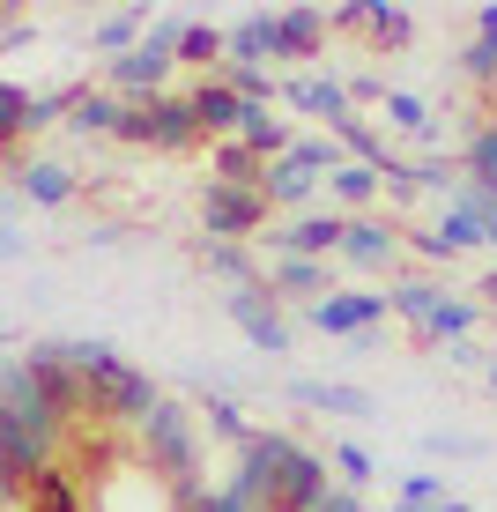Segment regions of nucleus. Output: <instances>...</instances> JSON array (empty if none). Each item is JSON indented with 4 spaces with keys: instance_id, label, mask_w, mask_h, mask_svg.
Here are the masks:
<instances>
[{
    "instance_id": "f257e3e1",
    "label": "nucleus",
    "mask_w": 497,
    "mask_h": 512,
    "mask_svg": "<svg viewBox=\"0 0 497 512\" xmlns=\"http://www.w3.org/2000/svg\"><path fill=\"white\" fill-rule=\"evenodd\" d=\"M60 357L90 379V423H97V431H141V423L156 416V401H164L156 379L134 372L112 342H60Z\"/></svg>"
},
{
    "instance_id": "f03ea898",
    "label": "nucleus",
    "mask_w": 497,
    "mask_h": 512,
    "mask_svg": "<svg viewBox=\"0 0 497 512\" xmlns=\"http://www.w3.org/2000/svg\"><path fill=\"white\" fill-rule=\"evenodd\" d=\"M134 453L149 475H164L171 498L201 490V431H193V409L186 401H156V416L134 431Z\"/></svg>"
},
{
    "instance_id": "7ed1b4c3",
    "label": "nucleus",
    "mask_w": 497,
    "mask_h": 512,
    "mask_svg": "<svg viewBox=\"0 0 497 512\" xmlns=\"http://www.w3.org/2000/svg\"><path fill=\"white\" fill-rule=\"evenodd\" d=\"M179 15H156L149 23V38H141L127 60H112L104 67V82H112V97H127V104H149V97H164L171 90V75H179Z\"/></svg>"
},
{
    "instance_id": "20e7f679",
    "label": "nucleus",
    "mask_w": 497,
    "mask_h": 512,
    "mask_svg": "<svg viewBox=\"0 0 497 512\" xmlns=\"http://www.w3.org/2000/svg\"><path fill=\"white\" fill-rule=\"evenodd\" d=\"M290 453H297V438L290 431H253L238 446V468H230V490H238L253 512H275L282 505V468H290Z\"/></svg>"
},
{
    "instance_id": "39448f33",
    "label": "nucleus",
    "mask_w": 497,
    "mask_h": 512,
    "mask_svg": "<svg viewBox=\"0 0 497 512\" xmlns=\"http://www.w3.org/2000/svg\"><path fill=\"white\" fill-rule=\"evenodd\" d=\"M201 231L216 238V245H245V238H268V193L208 179V193H201Z\"/></svg>"
},
{
    "instance_id": "423d86ee",
    "label": "nucleus",
    "mask_w": 497,
    "mask_h": 512,
    "mask_svg": "<svg viewBox=\"0 0 497 512\" xmlns=\"http://www.w3.org/2000/svg\"><path fill=\"white\" fill-rule=\"evenodd\" d=\"M23 372H30V386L45 394V409L75 431V423H90V379L75 372V364L60 357V342H30V357H23Z\"/></svg>"
},
{
    "instance_id": "0eeeda50",
    "label": "nucleus",
    "mask_w": 497,
    "mask_h": 512,
    "mask_svg": "<svg viewBox=\"0 0 497 512\" xmlns=\"http://www.w3.org/2000/svg\"><path fill=\"white\" fill-rule=\"evenodd\" d=\"M119 141H141V149H186V141H201L193 97L164 90V97H149V104H127V119H119Z\"/></svg>"
},
{
    "instance_id": "6e6552de",
    "label": "nucleus",
    "mask_w": 497,
    "mask_h": 512,
    "mask_svg": "<svg viewBox=\"0 0 497 512\" xmlns=\"http://www.w3.org/2000/svg\"><path fill=\"white\" fill-rule=\"evenodd\" d=\"M223 312L245 327V342H253V349H268V357H290V320L275 312L268 282H245V290H223Z\"/></svg>"
},
{
    "instance_id": "1a4fd4ad",
    "label": "nucleus",
    "mask_w": 497,
    "mask_h": 512,
    "mask_svg": "<svg viewBox=\"0 0 497 512\" xmlns=\"http://www.w3.org/2000/svg\"><path fill=\"white\" fill-rule=\"evenodd\" d=\"M305 320H312L319 334H342V342H357V334L386 327V290H334V297H319Z\"/></svg>"
},
{
    "instance_id": "9d476101",
    "label": "nucleus",
    "mask_w": 497,
    "mask_h": 512,
    "mask_svg": "<svg viewBox=\"0 0 497 512\" xmlns=\"http://www.w3.org/2000/svg\"><path fill=\"white\" fill-rule=\"evenodd\" d=\"M342 231L349 216H297L268 231V260H342Z\"/></svg>"
},
{
    "instance_id": "9b49d317",
    "label": "nucleus",
    "mask_w": 497,
    "mask_h": 512,
    "mask_svg": "<svg viewBox=\"0 0 497 512\" xmlns=\"http://www.w3.org/2000/svg\"><path fill=\"white\" fill-rule=\"evenodd\" d=\"M268 45H275V60L312 67L319 52H327V8H275L268 15Z\"/></svg>"
},
{
    "instance_id": "f8f14e48",
    "label": "nucleus",
    "mask_w": 497,
    "mask_h": 512,
    "mask_svg": "<svg viewBox=\"0 0 497 512\" xmlns=\"http://www.w3.org/2000/svg\"><path fill=\"white\" fill-rule=\"evenodd\" d=\"M401 223H379V216H349V231H342V260L349 268H364V275H386L401 260Z\"/></svg>"
},
{
    "instance_id": "ddd939ff",
    "label": "nucleus",
    "mask_w": 497,
    "mask_h": 512,
    "mask_svg": "<svg viewBox=\"0 0 497 512\" xmlns=\"http://www.w3.org/2000/svg\"><path fill=\"white\" fill-rule=\"evenodd\" d=\"M282 97H290L297 104V112H312L319 119V127H342V119H349V82L342 75H319V67H305V75H290V82H282Z\"/></svg>"
},
{
    "instance_id": "4468645a",
    "label": "nucleus",
    "mask_w": 497,
    "mask_h": 512,
    "mask_svg": "<svg viewBox=\"0 0 497 512\" xmlns=\"http://www.w3.org/2000/svg\"><path fill=\"white\" fill-rule=\"evenodd\" d=\"M186 97H193V119H201V134H208V141H238V127H245V97L230 90L223 75H201Z\"/></svg>"
},
{
    "instance_id": "2eb2a0df",
    "label": "nucleus",
    "mask_w": 497,
    "mask_h": 512,
    "mask_svg": "<svg viewBox=\"0 0 497 512\" xmlns=\"http://www.w3.org/2000/svg\"><path fill=\"white\" fill-rule=\"evenodd\" d=\"M268 297H282V305H319V297H334V275H327V260H268Z\"/></svg>"
},
{
    "instance_id": "dca6fc26",
    "label": "nucleus",
    "mask_w": 497,
    "mask_h": 512,
    "mask_svg": "<svg viewBox=\"0 0 497 512\" xmlns=\"http://www.w3.org/2000/svg\"><path fill=\"white\" fill-rule=\"evenodd\" d=\"M15 193L30 208H60V201H75V171L52 164V156H15Z\"/></svg>"
},
{
    "instance_id": "f3484780",
    "label": "nucleus",
    "mask_w": 497,
    "mask_h": 512,
    "mask_svg": "<svg viewBox=\"0 0 497 512\" xmlns=\"http://www.w3.org/2000/svg\"><path fill=\"white\" fill-rule=\"evenodd\" d=\"M290 401H305V409H319V416H371L379 401L364 394V386H349V379H290Z\"/></svg>"
},
{
    "instance_id": "a211bd4d",
    "label": "nucleus",
    "mask_w": 497,
    "mask_h": 512,
    "mask_svg": "<svg viewBox=\"0 0 497 512\" xmlns=\"http://www.w3.org/2000/svg\"><path fill=\"white\" fill-rule=\"evenodd\" d=\"M327 453H312V446H297L290 453V468H282V505L275 512H312L319 498H327Z\"/></svg>"
},
{
    "instance_id": "6ab92c4d",
    "label": "nucleus",
    "mask_w": 497,
    "mask_h": 512,
    "mask_svg": "<svg viewBox=\"0 0 497 512\" xmlns=\"http://www.w3.org/2000/svg\"><path fill=\"white\" fill-rule=\"evenodd\" d=\"M446 297H453L446 282H431V275H401L394 290H386V312H401V320L423 334V327L438 320V305H446Z\"/></svg>"
},
{
    "instance_id": "aec40b11",
    "label": "nucleus",
    "mask_w": 497,
    "mask_h": 512,
    "mask_svg": "<svg viewBox=\"0 0 497 512\" xmlns=\"http://www.w3.org/2000/svg\"><path fill=\"white\" fill-rule=\"evenodd\" d=\"M386 127H401V134H416L423 149H446V127H438V112H431V97H416V90H386Z\"/></svg>"
},
{
    "instance_id": "412c9836",
    "label": "nucleus",
    "mask_w": 497,
    "mask_h": 512,
    "mask_svg": "<svg viewBox=\"0 0 497 512\" xmlns=\"http://www.w3.org/2000/svg\"><path fill=\"white\" fill-rule=\"evenodd\" d=\"M275 45H268V8L238 15V23L223 30V67H268Z\"/></svg>"
},
{
    "instance_id": "4be33fe9",
    "label": "nucleus",
    "mask_w": 497,
    "mask_h": 512,
    "mask_svg": "<svg viewBox=\"0 0 497 512\" xmlns=\"http://www.w3.org/2000/svg\"><path fill=\"white\" fill-rule=\"evenodd\" d=\"M23 512H90V498H82V475H75V468H45L38 483L23 490Z\"/></svg>"
},
{
    "instance_id": "5701e85b",
    "label": "nucleus",
    "mask_w": 497,
    "mask_h": 512,
    "mask_svg": "<svg viewBox=\"0 0 497 512\" xmlns=\"http://www.w3.org/2000/svg\"><path fill=\"white\" fill-rule=\"evenodd\" d=\"M475 320H483V297H446L438 305V320L416 334L423 349H453V342H475Z\"/></svg>"
},
{
    "instance_id": "b1692460",
    "label": "nucleus",
    "mask_w": 497,
    "mask_h": 512,
    "mask_svg": "<svg viewBox=\"0 0 497 512\" xmlns=\"http://www.w3.org/2000/svg\"><path fill=\"white\" fill-rule=\"evenodd\" d=\"M119 119H127V97H112V90H75L67 127H75L82 141H90V134H119Z\"/></svg>"
},
{
    "instance_id": "393cba45",
    "label": "nucleus",
    "mask_w": 497,
    "mask_h": 512,
    "mask_svg": "<svg viewBox=\"0 0 497 512\" xmlns=\"http://www.w3.org/2000/svg\"><path fill=\"white\" fill-rule=\"evenodd\" d=\"M260 193H268V208H305L312 193H319V179H312L305 164H297V156H275L268 179H260Z\"/></svg>"
},
{
    "instance_id": "a878e982",
    "label": "nucleus",
    "mask_w": 497,
    "mask_h": 512,
    "mask_svg": "<svg viewBox=\"0 0 497 512\" xmlns=\"http://www.w3.org/2000/svg\"><path fill=\"white\" fill-rule=\"evenodd\" d=\"M201 268H208V275H223L230 290H245V282H260V275H268L253 253H245V245H216V238H201Z\"/></svg>"
},
{
    "instance_id": "bb28decb",
    "label": "nucleus",
    "mask_w": 497,
    "mask_h": 512,
    "mask_svg": "<svg viewBox=\"0 0 497 512\" xmlns=\"http://www.w3.org/2000/svg\"><path fill=\"white\" fill-rule=\"evenodd\" d=\"M141 38H149V8H119L97 23V52H112V60H127Z\"/></svg>"
},
{
    "instance_id": "cd10ccee",
    "label": "nucleus",
    "mask_w": 497,
    "mask_h": 512,
    "mask_svg": "<svg viewBox=\"0 0 497 512\" xmlns=\"http://www.w3.org/2000/svg\"><path fill=\"white\" fill-rule=\"evenodd\" d=\"M179 67L216 75V67H223V30H216V23H186V30H179Z\"/></svg>"
},
{
    "instance_id": "c85d7f7f",
    "label": "nucleus",
    "mask_w": 497,
    "mask_h": 512,
    "mask_svg": "<svg viewBox=\"0 0 497 512\" xmlns=\"http://www.w3.org/2000/svg\"><path fill=\"white\" fill-rule=\"evenodd\" d=\"M30 134V90L23 82H0V156L15 164V141Z\"/></svg>"
},
{
    "instance_id": "c756f323",
    "label": "nucleus",
    "mask_w": 497,
    "mask_h": 512,
    "mask_svg": "<svg viewBox=\"0 0 497 512\" xmlns=\"http://www.w3.org/2000/svg\"><path fill=\"white\" fill-rule=\"evenodd\" d=\"M216 179L223 186H253L260 193V179H268V164H260L245 141H216Z\"/></svg>"
},
{
    "instance_id": "7c9ffc66",
    "label": "nucleus",
    "mask_w": 497,
    "mask_h": 512,
    "mask_svg": "<svg viewBox=\"0 0 497 512\" xmlns=\"http://www.w3.org/2000/svg\"><path fill=\"white\" fill-rule=\"evenodd\" d=\"M327 193H334V201H349V208H371V201L386 193V179H379L371 164H342V171L327 179Z\"/></svg>"
},
{
    "instance_id": "2f4dec72",
    "label": "nucleus",
    "mask_w": 497,
    "mask_h": 512,
    "mask_svg": "<svg viewBox=\"0 0 497 512\" xmlns=\"http://www.w3.org/2000/svg\"><path fill=\"white\" fill-rule=\"evenodd\" d=\"M216 75L238 90L245 104H275L282 97V82H275V67H216Z\"/></svg>"
},
{
    "instance_id": "473e14b6",
    "label": "nucleus",
    "mask_w": 497,
    "mask_h": 512,
    "mask_svg": "<svg viewBox=\"0 0 497 512\" xmlns=\"http://www.w3.org/2000/svg\"><path fill=\"white\" fill-rule=\"evenodd\" d=\"M371 38H379L386 52H401L408 38H416V15H408V8H386V0H371Z\"/></svg>"
},
{
    "instance_id": "72a5a7b5",
    "label": "nucleus",
    "mask_w": 497,
    "mask_h": 512,
    "mask_svg": "<svg viewBox=\"0 0 497 512\" xmlns=\"http://www.w3.org/2000/svg\"><path fill=\"white\" fill-rule=\"evenodd\" d=\"M401 505H408V512L446 505V475H438V468H408V475H401Z\"/></svg>"
},
{
    "instance_id": "f704fd0d",
    "label": "nucleus",
    "mask_w": 497,
    "mask_h": 512,
    "mask_svg": "<svg viewBox=\"0 0 497 512\" xmlns=\"http://www.w3.org/2000/svg\"><path fill=\"white\" fill-rule=\"evenodd\" d=\"M438 245H446V253H475V245H490V238H483V223H475L468 208H446V216H438Z\"/></svg>"
},
{
    "instance_id": "c9c22d12",
    "label": "nucleus",
    "mask_w": 497,
    "mask_h": 512,
    "mask_svg": "<svg viewBox=\"0 0 497 512\" xmlns=\"http://www.w3.org/2000/svg\"><path fill=\"white\" fill-rule=\"evenodd\" d=\"M327 461H334V475H342V490H364L371 475H379V461H371V453L357 446V438H342V446H334Z\"/></svg>"
},
{
    "instance_id": "e433bc0d",
    "label": "nucleus",
    "mask_w": 497,
    "mask_h": 512,
    "mask_svg": "<svg viewBox=\"0 0 497 512\" xmlns=\"http://www.w3.org/2000/svg\"><path fill=\"white\" fill-rule=\"evenodd\" d=\"M208 431L230 438V446H245V438H253V423H245V409H238L230 394H208Z\"/></svg>"
},
{
    "instance_id": "4c0bfd02",
    "label": "nucleus",
    "mask_w": 497,
    "mask_h": 512,
    "mask_svg": "<svg viewBox=\"0 0 497 512\" xmlns=\"http://www.w3.org/2000/svg\"><path fill=\"white\" fill-rule=\"evenodd\" d=\"M460 75L483 82V90H497V45H490V38H468V52H460Z\"/></svg>"
},
{
    "instance_id": "58836bf2",
    "label": "nucleus",
    "mask_w": 497,
    "mask_h": 512,
    "mask_svg": "<svg viewBox=\"0 0 497 512\" xmlns=\"http://www.w3.org/2000/svg\"><path fill=\"white\" fill-rule=\"evenodd\" d=\"M423 453H483V438H468V431H423Z\"/></svg>"
},
{
    "instance_id": "ea45409f",
    "label": "nucleus",
    "mask_w": 497,
    "mask_h": 512,
    "mask_svg": "<svg viewBox=\"0 0 497 512\" xmlns=\"http://www.w3.org/2000/svg\"><path fill=\"white\" fill-rule=\"evenodd\" d=\"M327 30H371V0H349V8H327Z\"/></svg>"
},
{
    "instance_id": "a19ab883",
    "label": "nucleus",
    "mask_w": 497,
    "mask_h": 512,
    "mask_svg": "<svg viewBox=\"0 0 497 512\" xmlns=\"http://www.w3.org/2000/svg\"><path fill=\"white\" fill-rule=\"evenodd\" d=\"M446 364H460V372H490V349H483V342H453Z\"/></svg>"
},
{
    "instance_id": "79ce46f5",
    "label": "nucleus",
    "mask_w": 497,
    "mask_h": 512,
    "mask_svg": "<svg viewBox=\"0 0 497 512\" xmlns=\"http://www.w3.org/2000/svg\"><path fill=\"white\" fill-rule=\"evenodd\" d=\"M312 512H364V498H357V490H342V483H334V490H327V498H319Z\"/></svg>"
},
{
    "instance_id": "37998d69",
    "label": "nucleus",
    "mask_w": 497,
    "mask_h": 512,
    "mask_svg": "<svg viewBox=\"0 0 497 512\" xmlns=\"http://www.w3.org/2000/svg\"><path fill=\"white\" fill-rule=\"evenodd\" d=\"M386 90H394L386 75H357V82H349V97H371V104H386Z\"/></svg>"
},
{
    "instance_id": "c03bdc74",
    "label": "nucleus",
    "mask_w": 497,
    "mask_h": 512,
    "mask_svg": "<svg viewBox=\"0 0 497 512\" xmlns=\"http://www.w3.org/2000/svg\"><path fill=\"white\" fill-rule=\"evenodd\" d=\"M8 260H23V231H15V223H0V268H8Z\"/></svg>"
},
{
    "instance_id": "a18cd8bd",
    "label": "nucleus",
    "mask_w": 497,
    "mask_h": 512,
    "mask_svg": "<svg viewBox=\"0 0 497 512\" xmlns=\"http://www.w3.org/2000/svg\"><path fill=\"white\" fill-rule=\"evenodd\" d=\"M475 38H490V45H497V0H490V8H475Z\"/></svg>"
},
{
    "instance_id": "49530a36",
    "label": "nucleus",
    "mask_w": 497,
    "mask_h": 512,
    "mask_svg": "<svg viewBox=\"0 0 497 512\" xmlns=\"http://www.w3.org/2000/svg\"><path fill=\"white\" fill-rule=\"evenodd\" d=\"M431 512H475V505L468 498H446V505H431Z\"/></svg>"
},
{
    "instance_id": "de8ad7c7",
    "label": "nucleus",
    "mask_w": 497,
    "mask_h": 512,
    "mask_svg": "<svg viewBox=\"0 0 497 512\" xmlns=\"http://www.w3.org/2000/svg\"><path fill=\"white\" fill-rule=\"evenodd\" d=\"M483 305H497V275H490V282H483Z\"/></svg>"
},
{
    "instance_id": "09e8293b",
    "label": "nucleus",
    "mask_w": 497,
    "mask_h": 512,
    "mask_svg": "<svg viewBox=\"0 0 497 512\" xmlns=\"http://www.w3.org/2000/svg\"><path fill=\"white\" fill-rule=\"evenodd\" d=\"M483 379H490V394H497V357H490V372H483Z\"/></svg>"
}]
</instances>
